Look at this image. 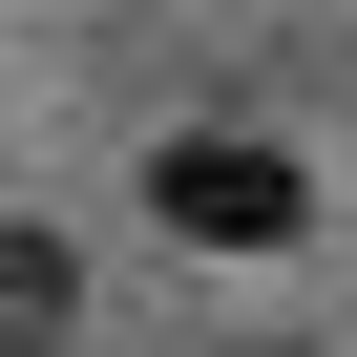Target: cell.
I'll return each mask as SVG.
<instances>
[{
  "instance_id": "2",
  "label": "cell",
  "mask_w": 357,
  "mask_h": 357,
  "mask_svg": "<svg viewBox=\"0 0 357 357\" xmlns=\"http://www.w3.org/2000/svg\"><path fill=\"white\" fill-rule=\"evenodd\" d=\"M84 315V273H63V231H0V357H43Z\"/></svg>"
},
{
  "instance_id": "1",
  "label": "cell",
  "mask_w": 357,
  "mask_h": 357,
  "mask_svg": "<svg viewBox=\"0 0 357 357\" xmlns=\"http://www.w3.org/2000/svg\"><path fill=\"white\" fill-rule=\"evenodd\" d=\"M147 211L190 231V252H294L315 231V190L252 147V126H168V168H147Z\"/></svg>"
}]
</instances>
